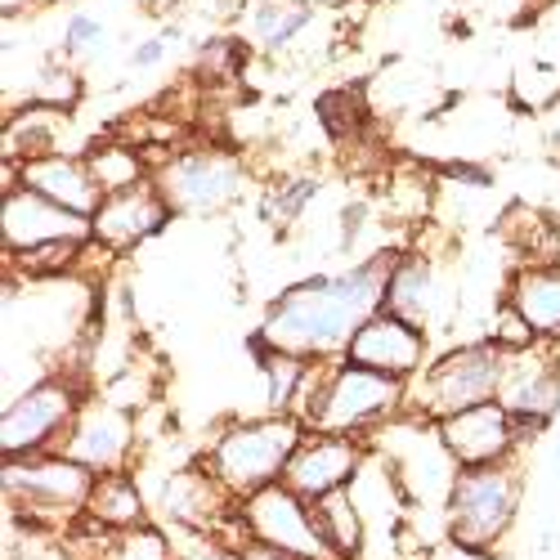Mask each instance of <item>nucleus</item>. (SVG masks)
I'll list each match as a JSON object with an SVG mask.
<instances>
[{
    "label": "nucleus",
    "mask_w": 560,
    "mask_h": 560,
    "mask_svg": "<svg viewBox=\"0 0 560 560\" xmlns=\"http://www.w3.org/2000/svg\"><path fill=\"white\" fill-rule=\"evenodd\" d=\"M395 260H399L395 252H382L346 273H318L288 288L260 318V332L252 337V346L296 354L305 363H323L337 350L346 354L354 332L382 310V292Z\"/></svg>",
    "instance_id": "1"
},
{
    "label": "nucleus",
    "mask_w": 560,
    "mask_h": 560,
    "mask_svg": "<svg viewBox=\"0 0 560 560\" xmlns=\"http://www.w3.org/2000/svg\"><path fill=\"white\" fill-rule=\"evenodd\" d=\"M301 435H305V427L292 412H273V417H260V422H238L215 435V444L202 453L198 466L233 502H247L252 493H260L269 485H283V471H288Z\"/></svg>",
    "instance_id": "2"
},
{
    "label": "nucleus",
    "mask_w": 560,
    "mask_h": 560,
    "mask_svg": "<svg viewBox=\"0 0 560 560\" xmlns=\"http://www.w3.org/2000/svg\"><path fill=\"white\" fill-rule=\"evenodd\" d=\"M305 399L296 404V417L305 431H318V435H359L368 427L386 422L395 417L408 399V382H395V377H382L372 368H359V363H337L328 368L323 377H305Z\"/></svg>",
    "instance_id": "3"
},
{
    "label": "nucleus",
    "mask_w": 560,
    "mask_h": 560,
    "mask_svg": "<svg viewBox=\"0 0 560 560\" xmlns=\"http://www.w3.org/2000/svg\"><path fill=\"white\" fill-rule=\"evenodd\" d=\"M521 471L511 462L498 466H457L448 480V506H444V534L453 547L489 556L511 534L521 511Z\"/></svg>",
    "instance_id": "4"
},
{
    "label": "nucleus",
    "mask_w": 560,
    "mask_h": 560,
    "mask_svg": "<svg viewBox=\"0 0 560 560\" xmlns=\"http://www.w3.org/2000/svg\"><path fill=\"white\" fill-rule=\"evenodd\" d=\"M502 368H506V350L498 341L457 346V350L440 354L422 372V377L408 386L404 408L412 417H431V422H444V417H453V412H466V408H476V404L498 399Z\"/></svg>",
    "instance_id": "5"
},
{
    "label": "nucleus",
    "mask_w": 560,
    "mask_h": 560,
    "mask_svg": "<svg viewBox=\"0 0 560 560\" xmlns=\"http://www.w3.org/2000/svg\"><path fill=\"white\" fill-rule=\"evenodd\" d=\"M5 493L14 498L19 516L27 521H59L63 534L81 521L85 498L95 489V471H85L68 453H36V457H14L5 462Z\"/></svg>",
    "instance_id": "6"
},
{
    "label": "nucleus",
    "mask_w": 560,
    "mask_h": 560,
    "mask_svg": "<svg viewBox=\"0 0 560 560\" xmlns=\"http://www.w3.org/2000/svg\"><path fill=\"white\" fill-rule=\"evenodd\" d=\"M77 390L68 382H40L14 404H5V422H0V448L5 462L36 457V453H59L72 422H77Z\"/></svg>",
    "instance_id": "7"
},
{
    "label": "nucleus",
    "mask_w": 560,
    "mask_h": 560,
    "mask_svg": "<svg viewBox=\"0 0 560 560\" xmlns=\"http://www.w3.org/2000/svg\"><path fill=\"white\" fill-rule=\"evenodd\" d=\"M238 516H243L247 542H265V547L288 551L296 560H337L314 525V506L305 498H296L288 485H269V489L252 493L247 502H238Z\"/></svg>",
    "instance_id": "8"
},
{
    "label": "nucleus",
    "mask_w": 560,
    "mask_h": 560,
    "mask_svg": "<svg viewBox=\"0 0 560 560\" xmlns=\"http://www.w3.org/2000/svg\"><path fill=\"white\" fill-rule=\"evenodd\" d=\"M435 440L457 466H498V462H511L525 431L511 422V412L498 399H489L435 422Z\"/></svg>",
    "instance_id": "9"
},
{
    "label": "nucleus",
    "mask_w": 560,
    "mask_h": 560,
    "mask_svg": "<svg viewBox=\"0 0 560 560\" xmlns=\"http://www.w3.org/2000/svg\"><path fill=\"white\" fill-rule=\"evenodd\" d=\"M498 404L511 412V422H516L525 435L542 431L547 422L560 417V372H556V363L547 359L542 346L506 354Z\"/></svg>",
    "instance_id": "10"
},
{
    "label": "nucleus",
    "mask_w": 560,
    "mask_h": 560,
    "mask_svg": "<svg viewBox=\"0 0 560 560\" xmlns=\"http://www.w3.org/2000/svg\"><path fill=\"white\" fill-rule=\"evenodd\" d=\"M153 184L171 211H215L243 189V166L224 153H189L166 162Z\"/></svg>",
    "instance_id": "11"
},
{
    "label": "nucleus",
    "mask_w": 560,
    "mask_h": 560,
    "mask_svg": "<svg viewBox=\"0 0 560 560\" xmlns=\"http://www.w3.org/2000/svg\"><path fill=\"white\" fill-rule=\"evenodd\" d=\"M363 471V448L350 440V435H318V431H305L288 471H283V485L305 498V502H318L337 489H350L354 476Z\"/></svg>",
    "instance_id": "12"
},
{
    "label": "nucleus",
    "mask_w": 560,
    "mask_h": 560,
    "mask_svg": "<svg viewBox=\"0 0 560 560\" xmlns=\"http://www.w3.org/2000/svg\"><path fill=\"white\" fill-rule=\"evenodd\" d=\"M346 359L359 363V368H372L382 377H395V382H408L417 368L427 359V337L417 323L399 318V314H386L377 310L363 328L354 332V341L346 346Z\"/></svg>",
    "instance_id": "13"
},
{
    "label": "nucleus",
    "mask_w": 560,
    "mask_h": 560,
    "mask_svg": "<svg viewBox=\"0 0 560 560\" xmlns=\"http://www.w3.org/2000/svg\"><path fill=\"white\" fill-rule=\"evenodd\" d=\"M130 448H135V422L117 404H81L59 453L81 462L85 471L108 476V471H126Z\"/></svg>",
    "instance_id": "14"
},
{
    "label": "nucleus",
    "mask_w": 560,
    "mask_h": 560,
    "mask_svg": "<svg viewBox=\"0 0 560 560\" xmlns=\"http://www.w3.org/2000/svg\"><path fill=\"white\" fill-rule=\"evenodd\" d=\"M171 202L158 194V184H139L130 194L104 198V207L90 215V238L108 252H130L135 243L153 238V233L171 220Z\"/></svg>",
    "instance_id": "15"
},
{
    "label": "nucleus",
    "mask_w": 560,
    "mask_h": 560,
    "mask_svg": "<svg viewBox=\"0 0 560 560\" xmlns=\"http://www.w3.org/2000/svg\"><path fill=\"white\" fill-rule=\"evenodd\" d=\"M19 189H32L40 194L45 202H55L81 220H90L100 207H104V189L95 184L85 162H72V158H36V162H19Z\"/></svg>",
    "instance_id": "16"
},
{
    "label": "nucleus",
    "mask_w": 560,
    "mask_h": 560,
    "mask_svg": "<svg viewBox=\"0 0 560 560\" xmlns=\"http://www.w3.org/2000/svg\"><path fill=\"white\" fill-rule=\"evenodd\" d=\"M63 238H90V220L45 202L32 189L5 194V243L14 252H32V247L63 243Z\"/></svg>",
    "instance_id": "17"
},
{
    "label": "nucleus",
    "mask_w": 560,
    "mask_h": 560,
    "mask_svg": "<svg viewBox=\"0 0 560 560\" xmlns=\"http://www.w3.org/2000/svg\"><path fill=\"white\" fill-rule=\"evenodd\" d=\"M81 516L104 534H121L135 525H149V502L126 471H108V476H95V489H90Z\"/></svg>",
    "instance_id": "18"
},
{
    "label": "nucleus",
    "mask_w": 560,
    "mask_h": 560,
    "mask_svg": "<svg viewBox=\"0 0 560 560\" xmlns=\"http://www.w3.org/2000/svg\"><path fill=\"white\" fill-rule=\"evenodd\" d=\"M506 305L538 332V341L542 337L560 341V265H538V269L516 273Z\"/></svg>",
    "instance_id": "19"
},
{
    "label": "nucleus",
    "mask_w": 560,
    "mask_h": 560,
    "mask_svg": "<svg viewBox=\"0 0 560 560\" xmlns=\"http://www.w3.org/2000/svg\"><path fill=\"white\" fill-rule=\"evenodd\" d=\"M310 506H314V525H318L323 542L332 547V556L337 560H363V551H368V521H363V511L354 502V489H337V493L318 498Z\"/></svg>",
    "instance_id": "20"
},
{
    "label": "nucleus",
    "mask_w": 560,
    "mask_h": 560,
    "mask_svg": "<svg viewBox=\"0 0 560 560\" xmlns=\"http://www.w3.org/2000/svg\"><path fill=\"white\" fill-rule=\"evenodd\" d=\"M431 265L422 256H399L390 265V278H386V292H382V310L386 314H399L408 323L422 328L427 323V301H431Z\"/></svg>",
    "instance_id": "21"
},
{
    "label": "nucleus",
    "mask_w": 560,
    "mask_h": 560,
    "mask_svg": "<svg viewBox=\"0 0 560 560\" xmlns=\"http://www.w3.org/2000/svg\"><path fill=\"white\" fill-rule=\"evenodd\" d=\"M85 166H90V175H95V184L104 189V198L130 194V189H139V184H144V162H139V153L126 149V144H104V149H95V153L85 158Z\"/></svg>",
    "instance_id": "22"
},
{
    "label": "nucleus",
    "mask_w": 560,
    "mask_h": 560,
    "mask_svg": "<svg viewBox=\"0 0 560 560\" xmlns=\"http://www.w3.org/2000/svg\"><path fill=\"white\" fill-rule=\"evenodd\" d=\"M104 560H175V547H171V534L149 521V525L113 534L104 547Z\"/></svg>",
    "instance_id": "23"
},
{
    "label": "nucleus",
    "mask_w": 560,
    "mask_h": 560,
    "mask_svg": "<svg viewBox=\"0 0 560 560\" xmlns=\"http://www.w3.org/2000/svg\"><path fill=\"white\" fill-rule=\"evenodd\" d=\"M310 10L305 5H288V0H260L256 14H252V32L265 50H278V45H288L301 27H305Z\"/></svg>",
    "instance_id": "24"
},
{
    "label": "nucleus",
    "mask_w": 560,
    "mask_h": 560,
    "mask_svg": "<svg viewBox=\"0 0 560 560\" xmlns=\"http://www.w3.org/2000/svg\"><path fill=\"white\" fill-rule=\"evenodd\" d=\"M85 238H63V243H45V247H32V252H14V265L27 273V278H40V273H68L72 260L81 256Z\"/></svg>",
    "instance_id": "25"
},
{
    "label": "nucleus",
    "mask_w": 560,
    "mask_h": 560,
    "mask_svg": "<svg viewBox=\"0 0 560 560\" xmlns=\"http://www.w3.org/2000/svg\"><path fill=\"white\" fill-rule=\"evenodd\" d=\"M318 117L328 121L332 135H354L363 126V113H359V100L350 95V90H337V95H328L318 104Z\"/></svg>",
    "instance_id": "26"
},
{
    "label": "nucleus",
    "mask_w": 560,
    "mask_h": 560,
    "mask_svg": "<svg viewBox=\"0 0 560 560\" xmlns=\"http://www.w3.org/2000/svg\"><path fill=\"white\" fill-rule=\"evenodd\" d=\"M198 72L202 77H233V72H238V45H233V40H211L207 45V50H202V63H198Z\"/></svg>",
    "instance_id": "27"
},
{
    "label": "nucleus",
    "mask_w": 560,
    "mask_h": 560,
    "mask_svg": "<svg viewBox=\"0 0 560 560\" xmlns=\"http://www.w3.org/2000/svg\"><path fill=\"white\" fill-rule=\"evenodd\" d=\"M175 560H243V547L224 538H189V547L175 551Z\"/></svg>",
    "instance_id": "28"
},
{
    "label": "nucleus",
    "mask_w": 560,
    "mask_h": 560,
    "mask_svg": "<svg viewBox=\"0 0 560 560\" xmlns=\"http://www.w3.org/2000/svg\"><path fill=\"white\" fill-rule=\"evenodd\" d=\"M310 194H314V179L301 175V179H288V184H283V194H273L269 202H278V211H283V215H296V211L310 202Z\"/></svg>",
    "instance_id": "29"
},
{
    "label": "nucleus",
    "mask_w": 560,
    "mask_h": 560,
    "mask_svg": "<svg viewBox=\"0 0 560 560\" xmlns=\"http://www.w3.org/2000/svg\"><path fill=\"white\" fill-rule=\"evenodd\" d=\"M95 40H100V23L95 19H77L68 27V45H72V50H81V45H95Z\"/></svg>",
    "instance_id": "30"
},
{
    "label": "nucleus",
    "mask_w": 560,
    "mask_h": 560,
    "mask_svg": "<svg viewBox=\"0 0 560 560\" xmlns=\"http://www.w3.org/2000/svg\"><path fill=\"white\" fill-rule=\"evenodd\" d=\"M162 50H166L162 40H144V45L135 50V68H153V63H162Z\"/></svg>",
    "instance_id": "31"
},
{
    "label": "nucleus",
    "mask_w": 560,
    "mask_h": 560,
    "mask_svg": "<svg viewBox=\"0 0 560 560\" xmlns=\"http://www.w3.org/2000/svg\"><path fill=\"white\" fill-rule=\"evenodd\" d=\"M243 560H296V556L273 551V547H265V542H247V547H243Z\"/></svg>",
    "instance_id": "32"
},
{
    "label": "nucleus",
    "mask_w": 560,
    "mask_h": 560,
    "mask_svg": "<svg viewBox=\"0 0 560 560\" xmlns=\"http://www.w3.org/2000/svg\"><path fill=\"white\" fill-rule=\"evenodd\" d=\"M556 466H560V417H556Z\"/></svg>",
    "instance_id": "33"
}]
</instances>
